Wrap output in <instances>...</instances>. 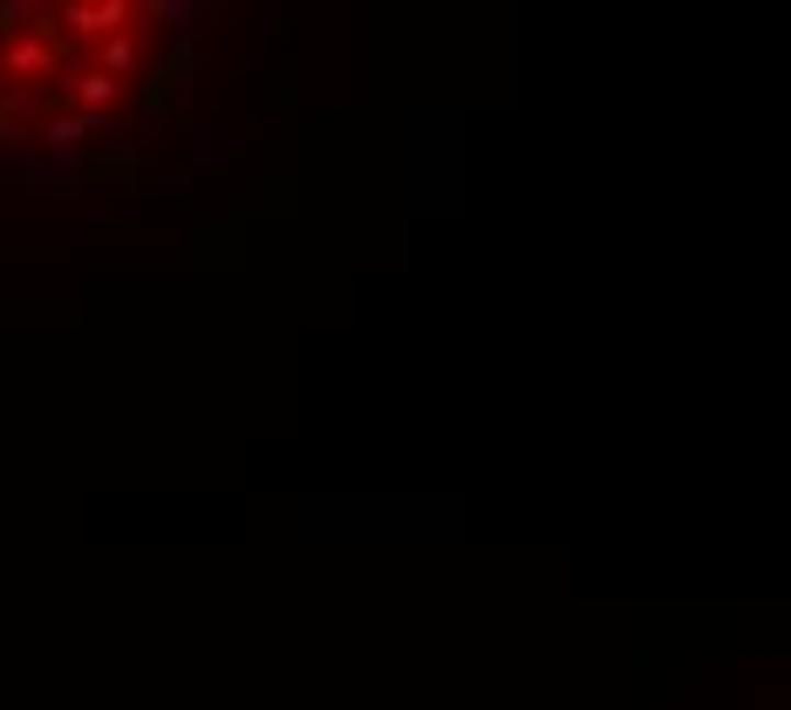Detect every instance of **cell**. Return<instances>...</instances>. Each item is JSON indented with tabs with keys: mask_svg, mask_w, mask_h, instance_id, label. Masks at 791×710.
<instances>
[{
	"mask_svg": "<svg viewBox=\"0 0 791 710\" xmlns=\"http://www.w3.org/2000/svg\"><path fill=\"white\" fill-rule=\"evenodd\" d=\"M55 27H76V35H123L131 27V0H76V8H61Z\"/></svg>",
	"mask_w": 791,
	"mask_h": 710,
	"instance_id": "6da1fadb",
	"label": "cell"
},
{
	"mask_svg": "<svg viewBox=\"0 0 791 710\" xmlns=\"http://www.w3.org/2000/svg\"><path fill=\"white\" fill-rule=\"evenodd\" d=\"M69 55L61 42H35V35H21L0 48V76H55V61Z\"/></svg>",
	"mask_w": 791,
	"mask_h": 710,
	"instance_id": "7a4b0ae2",
	"label": "cell"
},
{
	"mask_svg": "<svg viewBox=\"0 0 791 710\" xmlns=\"http://www.w3.org/2000/svg\"><path fill=\"white\" fill-rule=\"evenodd\" d=\"M103 131H110V116H97V110H82V116H48L42 131H35V144H42L48 158H55V150H76L82 137H103Z\"/></svg>",
	"mask_w": 791,
	"mask_h": 710,
	"instance_id": "3957f363",
	"label": "cell"
},
{
	"mask_svg": "<svg viewBox=\"0 0 791 710\" xmlns=\"http://www.w3.org/2000/svg\"><path fill=\"white\" fill-rule=\"evenodd\" d=\"M69 103H82V110H97V116H110L116 110V97H123V82H110L103 69H89V76H76L69 89H61Z\"/></svg>",
	"mask_w": 791,
	"mask_h": 710,
	"instance_id": "277c9868",
	"label": "cell"
},
{
	"mask_svg": "<svg viewBox=\"0 0 791 710\" xmlns=\"http://www.w3.org/2000/svg\"><path fill=\"white\" fill-rule=\"evenodd\" d=\"M131 69H137V35L123 27V35H110V42H103V76H110V82H123Z\"/></svg>",
	"mask_w": 791,
	"mask_h": 710,
	"instance_id": "5b68a950",
	"label": "cell"
},
{
	"mask_svg": "<svg viewBox=\"0 0 791 710\" xmlns=\"http://www.w3.org/2000/svg\"><path fill=\"white\" fill-rule=\"evenodd\" d=\"M35 0H0V42H21L27 35V27H35Z\"/></svg>",
	"mask_w": 791,
	"mask_h": 710,
	"instance_id": "8992f818",
	"label": "cell"
},
{
	"mask_svg": "<svg viewBox=\"0 0 791 710\" xmlns=\"http://www.w3.org/2000/svg\"><path fill=\"white\" fill-rule=\"evenodd\" d=\"M144 14H150V21H171V35H192V21H199L192 0H150Z\"/></svg>",
	"mask_w": 791,
	"mask_h": 710,
	"instance_id": "52a82bcc",
	"label": "cell"
}]
</instances>
